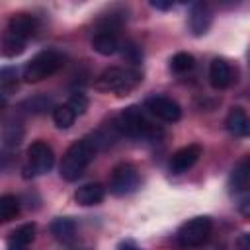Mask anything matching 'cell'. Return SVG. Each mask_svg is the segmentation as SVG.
Wrapping results in <instances>:
<instances>
[{
    "mask_svg": "<svg viewBox=\"0 0 250 250\" xmlns=\"http://www.w3.org/2000/svg\"><path fill=\"white\" fill-rule=\"evenodd\" d=\"M88 98L82 94V92H74L70 98H68V105L74 109V113L76 115H82V113H86V109H88Z\"/></svg>",
    "mask_w": 250,
    "mask_h": 250,
    "instance_id": "cell-27",
    "label": "cell"
},
{
    "mask_svg": "<svg viewBox=\"0 0 250 250\" xmlns=\"http://www.w3.org/2000/svg\"><path fill=\"white\" fill-rule=\"evenodd\" d=\"M6 29L12 31V33H16V35H20V37H23V39L27 41V39L33 37L35 31H37V20H35V16H31V14L20 12V14L10 16Z\"/></svg>",
    "mask_w": 250,
    "mask_h": 250,
    "instance_id": "cell-13",
    "label": "cell"
},
{
    "mask_svg": "<svg viewBox=\"0 0 250 250\" xmlns=\"http://www.w3.org/2000/svg\"><path fill=\"white\" fill-rule=\"evenodd\" d=\"M201 146L199 145H188V146H182L180 150H176L170 158V172L172 174H182V172H188L201 156Z\"/></svg>",
    "mask_w": 250,
    "mask_h": 250,
    "instance_id": "cell-10",
    "label": "cell"
},
{
    "mask_svg": "<svg viewBox=\"0 0 250 250\" xmlns=\"http://www.w3.org/2000/svg\"><path fill=\"white\" fill-rule=\"evenodd\" d=\"M61 66H62V55L53 49H47V51L37 53L35 57H31L25 62V66L21 70V78L25 82H39V80L55 74Z\"/></svg>",
    "mask_w": 250,
    "mask_h": 250,
    "instance_id": "cell-4",
    "label": "cell"
},
{
    "mask_svg": "<svg viewBox=\"0 0 250 250\" xmlns=\"http://www.w3.org/2000/svg\"><path fill=\"white\" fill-rule=\"evenodd\" d=\"M92 49L104 57L113 55L119 49V39H117V31H109V29H98L92 37Z\"/></svg>",
    "mask_w": 250,
    "mask_h": 250,
    "instance_id": "cell-16",
    "label": "cell"
},
{
    "mask_svg": "<svg viewBox=\"0 0 250 250\" xmlns=\"http://www.w3.org/2000/svg\"><path fill=\"white\" fill-rule=\"evenodd\" d=\"M18 88V70L12 66H6L0 70V90L2 98H8Z\"/></svg>",
    "mask_w": 250,
    "mask_h": 250,
    "instance_id": "cell-23",
    "label": "cell"
},
{
    "mask_svg": "<svg viewBox=\"0 0 250 250\" xmlns=\"http://www.w3.org/2000/svg\"><path fill=\"white\" fill-rule=\"evenodd\" d=\"M139 184H141L139 170L129 162L117 164L109 174V191L115 195H129L139 188Z\"/></svg>",
    "mask_w": 250,
    "mask_h": 250,
    "instance_id": "cell-7",
    "label": "cell"
},
{
    "mask_svg": "<svg viewBox=\"0 0 250 250\" xmlns=\"http://www.w3.org/2000/svg\"><path fill=\"white\" fill-rule=\"evenodd\" d=\"M117 250H143V248H141V246H137L133 240H123V242H119Z\"/></svg>",
    "mask_w": 250,
    "mask_h": 250,
    "instance_id": "cell-30",
    "label": "cell"
},
{
    "mask_svg": "<svg viewBox=\"0 0 250 250\" xmlns=\"http://www.w3.org/2000/svg\"><path fill=\"white\" fill-rule=\"evenodd\" d=\"M18 215H20V199L10 193L2 195L0 197V219L4 223H8V221L16 219Z\"/></svg>",
    "mask_w": 250,
    "mask_h": 250,
    "instance_id": "cell-21",
    "label": "cell"
},
{
    "mask_svg": "<svg viewBox=\"0 0 250 250\" xmlns=\"http://www.w3.org/2000/svg\"><path fill=\"white\" fill-rule=\"evenodd\" d=\"M225 125L236 137H250V115L238 105L230 107V111L225 119Z\"/></svg>",
    "mask_w": 250,
    "mask_h": 250,
    "instance_id": "cell-15",
    "label": "cell"
},
{
    "mask_svg": "<svg viewBox=\"0 0 250 250\" xmlns=\"http://www.w3.org/2000/svg\"><path fill=\"white\" fill-rule=\"evenodd\" d=\"M229 188L230 191H246L250 188V154L242 156L230 170Z\"/></svg>",
    "mask_w": 250,
    "mask_h": 250,
    "instance_id": "cell-14",
    "label": "cell"
},
{
    "mask_svg": "<svg viewBox=\"0 0 250 250\" xmlns=\"http://www.w3.org/2000/svg\"><path fill=\"white\" fill-rule=\"evenodd\" d=\"M193 66H195V59H193V55H189V53L180 51V53H176V55L170 59V68H172L174 72H178V74L189 72Z\"/></svg>",
    "mask_w": 250,
    "mask_h": 250,
    "instance_id": "cell-24",
    "label": "cell"
},
{
    "mask_svg": "<svg viewBox=\"0 0 250 250\" xmlns=\"http://www.w3.org/2000/svg\"><path fill=\"white\" fill-rule=\"evenodd\" d=\"M51 234L62 244H72L76 240V223L68 217H59L51 223Z\"/></svg>",
    "mask_w": 250,
    "mask_h": 250,
    "instance_id": "cell-18",
    "label": "cell"
},
{
    "mask_svg": "<svg viewBox=\"0 0 250 250\" xmlns=\"http://www.w3.org/2000/svg\"><path fill=\"white\" fill-rule=\"evenodd\" d=\"M104 197H105V188H104L102 184H98V182L84 184V186H80V188L76 189V193H74L76 203H78V205H84V207H88V205H98V203L104 201Z\"/></svg>",
    "mask_w": 250,
    "mask_h": 250,
    "instance_id": "cell-17",
    "label": "cell"
},
{
    "mask_svg": "<svg viewBox=\"0 0 250 250\" xmlns=\"http://www.w3.org/2000/svg\"><path fill=\"white\" fill-rule=\"evenodd\" d=\"M143 80V72L137 66H109L105 68L94 82L96 90L100 92H111L115 96H127L131 94Z\"/></svg>",
    "mask_w": 250,
    "mask_h": 250,
    "instance_id": "cell-1",
    "label": "cell"
},
{
    "mask_svg": "<svg viewBox=\"0 0 250 250\" xmlns=\"http://www.w3.org/2000/svg\"><path fill=\"white\" fill-rule=\"evenodd\" d=\"M96 145L92 143V139H80L76 143H72L62 160H61V176L66 182H74L82 176V172L86 170V166L94 160L96 156Z\"/></svg>",
    "mask_w": 250,
    "mask_h": 250,
    "instance_id": "cell-3",
    "label": "cell"
},
{
    "mask_svg": "<svg viewBox=\"0 0 250 250\" xmlns=\"http://www.w3.org/2000/svg\"><path fill=\"white\" fill-rule=\"evenodd\" d=\"M23 139V127L20 123H6L2 131V145L6 150L16 148Z\"/></svg>",
    "mask_w": 250,
    "mask_h": 250,
    "instance_id": "cell-20",
    "label": "cell"
},
{
    "mask_svg": "<svg viewBox=\"0 0 250 250\" xmlns=\"http://www.w3.org/2000/svg\"><path fill=\"white\" fill-rule=\"evenodd\" d=\"M211 230H213V221L209 217H193L189 221H186L178 232H176V240L182 248H199L207 242V238L211 236Z\"/></svg>",
    "mask_w": 250,
    "mask_h": 250,
    "instance_id": "cell-5",
    "label": "cell"
},
{
    "mask_svg": "<svg viewBox=\"0 0 250 250\" xmlns=\"http://www.w3.org/2000/svg\"><path fill=\"white\" fill-rule=\"evenodd\" d=\"M236 246L238 250H250V232H242L236 238Z\"/></svg>",
    "mask_w": 250,
    "mask_h": 250,
    "instance_id": "cell-29",
    "label": "cell"
},
{
    "mask_svg": "<svg viewBox=\"0 0 250 250\" xmlns=\"http://www.w3.org/2000/svg\"><path fill=\"white\" fill-rule=\"evenodd\" d=\"M121 55H123V59H125L127 62H131V66H137V64L143 61V51H141V47H137V45L131 43V41H127V43L123 45Z\"/></svg>",
    "mask_w": 250,
    "mask_h": 250,
    "instance_id": "cell-26",
    "label": "cell"
},
{
    "mask_svg": "<svg viewBox=\"0 0 250 250\" xmlns=\"http://www.w3.org/2000/svg\"><path fill=\"white\" fill-rule=\"evenodd\" d=\"M213 21V10L207 2H195L189 10V31L199 37L205 35Z\"/></svg>",
    "mask_w": 250,
    "mask_h": 250,
    "instance_id": "cell-9",
    "label": "cell"
},
{
    "mask_svg": "<svg viewBox=\"0 0 250 250\" xmlns=\"http://www.w3.org/2000/svg\"><path fill=\"white\" fill-rule=\"evenodd\" d=\"M150 6L156 8V10H170L172 2H158V0H154V2H150Z\"/></svg>",
    "mask_w": 250,
    "mask_h": 250,
    "instance_id": "cell-31",
    "label": "cell"
},
{
    "mask_svg": "<svg viewBox=\"0 0 250 250\" xmlns=\"http://www.w3.org/2000/svg\"><path fill=\"white\" fill-rule=\"evenodd\" d=\"M238 211L244 215V217H250V188L242 193L240 201H238Z\"/></svg>",
    "mask_w": 250,
    "mask_h": 250,
    "instance_id": "cell-28",
    "label": "cell"
},
{
    "mask_svg": "<svg viewBox=\"0 0 250 250\" xmlns=\"http://www.w3.org/2000/svg\"><path fill=\"white\" fill-rule=\"evenodd\" d=\"M49 105H51V98H47V96H33V98H29V100H25L21 104V107L31 111V113H41Z\"/></svg>",
    "mask_w": 250,
    "mask_h": 250,
    "instance_id": "cell-25",
    "label": "cell"
},
{
    "mask_svg": "<svg viewBox=\"0 0 250 250\" xmlns=\"http://www.w3.org/2000/svg\"><path fill=\"white\" fill-rule=\"evenodd\" d=\"M33 238H35V223H23L8 234L6 246L8 250H29Z\"/></svg>",
    "mask_w": 250,
    "mask_h": 250,
    "instance_id": "cell-12",
    "label": "cell"
},
{
    "mask_svg": "<svg viewBox=\"0 0 250 250\" xmlns=\"http://www.w3.org/2000/svg\"><path fill=\"white\" fill-rule=\"evenodd\" d=\"M55 164V152L45 141H35L27 148V162L23 166V176H41L47 174Z\"/></svg>",
    "mask_w": 250,
    "mask_h": 250,
    "instance_id": "cell-6",
    "label": "cell"
},
{
    "mask_svg": "<svg viewBox=\"0 0 250 250\" xmlns=\"http://www.w3.org/2000/svg\"><path fill=\"white\" fill-rule=\"evenodd\" d=\"M234 74H232V66L229 64V61L225 59H213L209 64V82L213 88L217 90H225L232 84Z\"/></svg>",
    "mask_w": 250,
    "mask_h": 250,
    "instance_id": "cell-11",
    "label": "cell"
},
{
    "mask_svg": "<svg viewBox=\"0 0 250 250\" xmlns=\"http://www.w3.org/2000/svg\"><path fill=\"white\" fill-rule=\"evenodd\" d=\"M145 109L150 113V115H154V117H158V119H162V121H166V123H174V121H178L180 117H182V107H180V104L178 102H174L172 98H168V96H150V98H146L145 100Z\"/></svg>",
    "mask_w": 250,
    "mask_h": 250,
    "instance_id": "cell-8",
    "label": "cell"
},
{
    "mask_svg": "<svg viewBox=\"0 0 250 250\" xmlns=\"http://www.w3.org/2000/svg\"><path fill=\"white\" fill-rule=\"evenodd\" d=\"M23 49H25V39L6 29L4 35H2V55L12 59V57L21 55Z\"/></svg>",
    "mask_w": 250,
    "mask_h": 250,
    "instance_id": "cell-19",
    "label": "cell"
},
{
    "mask_svg": "<svg viewBox=\"0 0 250 250\" xmlns=\"http://www.w3.org/2000/svg\"><path fill=\"white\" fill-rule=\"evenodd\" d=\"M74 119H76V113H74V109H72L68 104L57 105V107L53 109V121H55V125H57L59 129H68V127L74 123Z\"/></svg>",
    "mask_w": 250,
    "mask_h": 250,
    "instance_id": "cell-22",
    "label": "cell"
},
{
    "mask_svg": "<svg viewBox=\"0 0 250 250\" xmlns=\"http://www.w3.org/2000/svg\"><path fill=\"white\" fill-rule=\"evenodd\" d=\"M113 129H117L119 133L127 135V137H135V139H154V137H160L162 135V131L137 105L125 107L115 117Z\"/></svg>",
    "mask_w": 250,
    "mask_h": 250,
    "instance_id": "cell-2",
    "label": "cell"
}]
</instances>
